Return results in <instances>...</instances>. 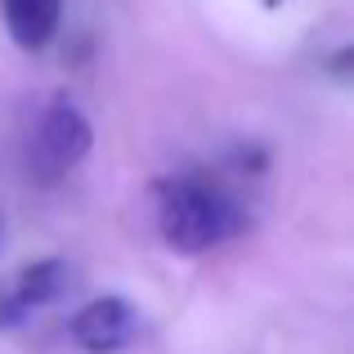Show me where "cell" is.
Returning a JSON list of instances; mask_svg holds the SVG:
<instances>
[{"mask_svg": "<svg viewBox=\"0 0 354 354\" xmlns=\"http://www.w3.org/2000/svg\"><path fill=\"white\" fill-rule=\"evenodd\" d=\"M0 18H5V32L18 50L36 54L59 36L63 23V0H0Z\"/></svg>", "mask_w": 354, "mask_h": 354, "instance_id": "cell-5", "label": "cell"}, {"mask_svg": "<svg viewBox=\"0 0 354 354\" xmlns=\"http://www.w3.org/2000/svg\"><path fill=\"white\" fill-rule=\"evenodd\" d=\"M0 247H5V216H0Z\"/></svg>", "mask_w": 354, "mask_h": 354, "instance_id": "cell-6", "label": "cell"}, {"mask_svg": "<svg viewBox=\"0 0 354 354\" xmlns=\"http://www.w3.org/2000/svg\"><path fill=\"white\" fill-rule=\"evenodd\" d=\"M68 337L86 354H117V350L135 346L139 310L126 301V296H95V301H86L77 314H72Z\"/></svg>", "mask_w": 354, "mask_h": 354, "instance_id": "cell-4", "label": "cell"}, {"mask_svg": "<svg viewBox=\"0 0 354 354\" xmlns=\"http://www.w3.org/2000/svg\"><path fill=\"white\" fill-rule=\"evenodd\" d=\"M247 202L216 171H171L153 184V225L175 256H207L247 234Z\"/></svg>", "mask_w": 354, "mask_h": 354, "instance_id": "cell-1", "label": "cell"}, {"mask_svg": "<svg viewBox=\"0 0 354 354\" xmlns=\"http://www.w3.org/2000/svg\"><path fill=\"white\" fill-rule=\"evenodd\" d=\"M90 144H95L90 117L81 113L68 95H59L41 108V117H36V126H32V139H27V171L41 184H59L90 157Z\"/></svg>", "mask_w": 354, "mask_h": 354, "instance_id": "cell-2", "label": "cell"}, {"mask_svg": "<svg viewBox=\"0 0 354 354\" xmlns=\"http://www.w3.org/2000/svg\"><path fill=\"white\" fill-rule=\"evenodd\" d=\"M72 265L63 256H45V260H32V265H23L14 278H5L0 283V332H14L23 328L32 314L50 310L54 301H63V296L72 292Z\"/></svg>", "mask_w": 354, "mask_h": 354, "instance_id": "cell-3", "label": "cell"}]
</instances>
